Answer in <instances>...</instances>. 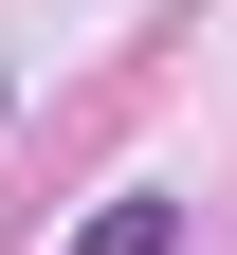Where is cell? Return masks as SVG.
Listing matches in <instances>:
<instances>
[{"label": "cell", "mask_w": 237, "mask_h": 255, "mask_svg": "<svg viewBox=\"0 0 237 255\" xmlns=\"http://www.w3.org/2000/svg\"><path fill=\"white\" fill-rule=\"evenodd\" d=\"M73 255H183V201H164V182H128V201L73 219Z\"/></svg>", "instance_id": "cell-1"}]
</instances>
